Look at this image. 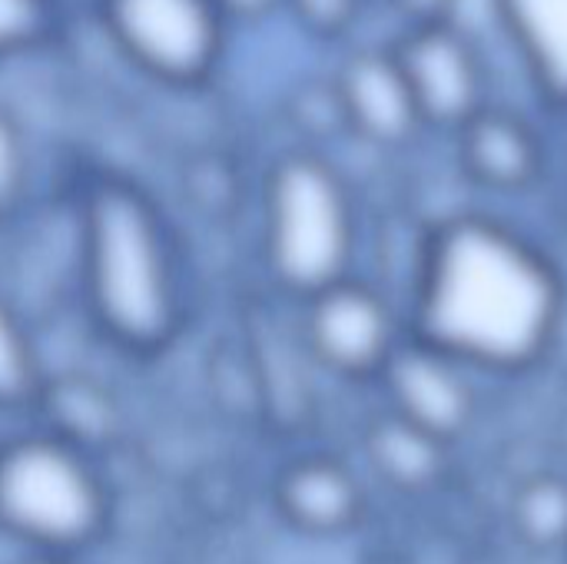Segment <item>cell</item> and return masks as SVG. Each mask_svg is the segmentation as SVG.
<instances>
[{"mask_svg": "<svg viewBox=\"0 0 567 564\" xmlns=\"http://www.w3.org/2000/svg\"><path fill=\"white\" fill-rule=\"evenodd\" d=\"M30 416H37L40 432L86 455H96L100 449H106L120 432L116 399L106 392V386H100L96 379L83 372L47 376Z\"/></svg>", "mask_w": 567, "mask_h": 564, "instance_id": "11", "label": "cell"}, {"mask_svg": "<svg viewBox=\"0 0 567 564\" xmlns=\"http://www.w3.org/2000/svg\"><path fill=\"white\" fill-rule=\"evenodd\" d=\"M282 0H219V7L226 10V17L236 23V20H259L266 17L269 10H276Z\"/></svg>", "mask_w": 567, "mask_h": 564, "instance_id": "20", "label": "cell"}, {"mask_svg": "<svg viewBox=\"0 0 567 564\" xmlns=\"http://www.w3.org/2000/svg\"><path fill=\"white\" fill-rule=\"evenodd\" d=\"M355 209L342 176L316 153L279 156L262 180V256L292 296H316L349 276Z\"/></svg>", "mask_w": 567, "mask_h": 564, "instance_id": "4", "label": "cell"}, {"mask_svg": "<svg viewBox=\"0 0 567 564\" xmlns=\"http://www.w3.org/2000/svg\"><path fill=\"white\" fill-rule=\"evenodd\" d=\"M276 512L302 535L332 539L349 532L362 515V489L355 475L329 455H302L289 462L272 485Z\"/></svg>", "mask_w": 567, "mask_h": 564, "instance_id": "10", "label": "cell"}, {"mask_svg": "<svg viewBox=\"0 0 567 564\" xmlns=\"http://www.w3.org/2000/svg\"><path fill=\"white\" fill-rule=\"evenodd\" d=\"M17 564H80L76 555H27L23 562Z\"/></svg>", "mask_w": 567, "mask_h": 564, "instance_id": "21", "label": "cell"}, {"mask_svg": "<svg viewBox=\"0 0 567 564\" xmlns=\"http://www.w3.org/2000/svg\"><path fill=\"white\" fill-rule=\"evenodd\" d=\"M332 90L339 100L342 123L372 143L399 146L422 126L412 86L392 50L352 53L342 63Z\"/></svg>", "mask_w": 567, "mask_h": 564, "instance_id": "9", "label": "cell"}, {"mask_svg": "<svg viewBox=\"0 0 567 564\" xmlns=\"http://www.w3.org/2000/svg\"><path fill=\"white\" fill-rule=\"evenodd\" d=\"M392 53L412 86L422 123L462 130L482 110L478 53L452 23L412 27Z\"/></svg>", "mask_w": 567, "mask_h": 564, "instance_id": "7", "label": "cell"}, {"mask_svg": "<svg viewBox=\"0 0 567 564\" xmlns=\"http://www.w3.org/2000/svg\"><path fill=\"white\" fill-rule=\"evenodd\" d=\"M306 342L326 369L349 379L382 372L399 349L385 299L349 276L306 299Z\"/></svg>", "mask_w": 567, "mask_h": 564, "instance_id": "6", "label": "cell"}, {"mask_svg": "<svg viewBox=\"0 0 567 564\" xmlns=\"http://www.w3.org/2000/svg\"><path fill=\"white\" fill-rule=\"evenodd\" d=\"M498 13L538 86L567 106V0H498Z\"/></svg>", "mask_w": 567, "mask_h": 564, "instance_id": "13", "label": "cell"}, {"mask_svg": "<svg viewBox=\"0 0 567 564\" xmlns=\"http://www.w3.org/2000/svg\"><path fill=\"white\" fill-rule=\"evenodd\" d=\"M462 160L492 189H522L538 176L542 150L535 133L512 113L478 110L462 126Z\"/></svg>", "mask_w": 567, "mask_h": 564, "instance_id": "12", "label": "cell"}, {"mask_svg": "<svg viewBox=\"0 0 567 564\" xmlns=\"http://www.w3.org/2000/svg\"><path fill=\"white\" fill-rule=\"evenodd\" d=\"M435 445H439L435 439L395 419L392 425H382L372 435V459L382 469V475H389L399 485H412V482H425Z\"/></svg>", "mask_w": 567, "mask_h": 564, "instance_id": "15", "label": "cell"}, {"mask_svg": "<svg viewBox=\"0 0 567 564\" xmlns=\"http://www.w3.org/2000/svg\"><path fill=\"white\" fill-rule=\"evenodd\" d=\"M558 316L561 283L518 233L462 216L432 236L415 299V339L429 349L462 366L518 369L548 349Z\"/></svg>", "mask_w": 567, "mask_h": 564, "instance_id": "1", "label": "cell"}, {"mask_svg": "<svg viewBox=\"0 0 567 564\" xmlns=\"http://www.w3.org/2000/svg\"><path fill=\"white\" fill-rule=\"evenodd\" d=\"M395 3L415 27H432V23H449V10L455 0H395Z\"/></svg>", "mask_w": 567, "mask_h": 564, "instance_id": "19", "label": "cell"}, {"mask_svg": "<svg viewBox=\"0 0 567 564\" xmlns=\"http://www.w3.org/2000/svg\"><path fill=\"white\" fill-rule=\"evenodd\" d=\"M30 189V150L20 123L0 106V219L20 213Z\"/></svg>", "mask_w": 567, "mask_h": 564, "instance_id": "17", "label": "cell"}, {"mask_svg": "<svg viewBox=\"0 0 567 564\" xmlns=\"http://www.w3.org/2000/svg\"><path fill=\"white\" fill-rule=\"evenodd\" d=\"M292 17L316 37H339L352 27L362 0H282Z\"/></svg>", "mask_w": 567, "mask_h": 564, "instance_id": "18", "label": "cell"}, {"mask_svg": "<svg viewBox=\"0 0 567 564\" xmlns=\"http://www.w3.org/2000/svg\"><path fill=\"white\" fill-rule=\"evenodd\" d=\"M100 20L130 66L176 90L213 80L233 23L219 0H100Z\"/></svg>", "mask_w": 567, "mask_h": 564, "instance_id": "5", "label": "cell"}, {"mask_svg": "<svg viewBox=\"0 0 567 564\" xmlns=\"http://www.w3.org/2000/svg\"><path fill=\"white\" fill-rule=\"evenodd\" d=\"M110 525L93 455L33 429L0 442V535L30 555H80Z\"/></svg>", "mask_w": 567, "mask_h": 564, "instance_id": "3", "label": "cell"}, {"mask_svg": "<svg viewBox=\"0 0 567 564\" xmlns=\"http://www.w3.org/2000/svg\"><path fill=\"white\" fill-rule=\"evenodd\" d=\"M458 366L462 362L429 349L419 339L415 346H399L382 369L395 419L435 442L458 435L472 416V389L458 376Z\"/></svg>", "mask_w": 567, "mask_h": 564, "instance_id": "8", "label": "cell"}, {"mask_svg": "<svg viewBox=\"0 0 567 564\" xmlns=\"http://www.w3.org/2000/svg\"><path fill=\"white\" fill-rule=\"evenodd\" d=\"M76 266L93 326L133 356L163 352L183 329L186 296L173 229L133 180L100 173L76 196Z\"/></svg>", "mask_w": 567, "mask_h": 564, "instance_id": "2", "label": "cell"}, {"mask_svg": "<svg viewBox=\"0 0 567 564\" xmlns=\"http://www.w3.org/2000/svg\"><path fill=\"white\" fill-rule=\"evenodd\" d=\"M43 379L47 372L33 336L13 302L0 293V412H30Z\"/></svg>", "mask_w": 567, "mask_h": 564, "instance_id": "14", "label": "cell"}, {"mask_svg": "<svg viewBox=\"0 0 567 564\" xmlns=\"http://www.w3.org/2000/svg\"><path fill=\"white\" fill-rule=\"evenodd\" d=\"M56 23V0H0V63L43 47Z\"/></svg>", "mask_w": 567, "mask_h": 564, "instance_id": "16", "label": "cell"}]
</instances>
